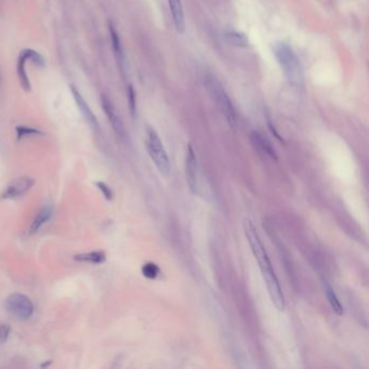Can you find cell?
I'll return each mask as SVG.
<instances>
[{"label":"cell","mask_w":369,"mask_h":369,"mask_svg":"<svg viewBox=\"0 0 369 369\" xmlns=\"http://www.w3.org/2000/svg\"><path fill=\"white\" fill-rule=\"evenodd\" d=\"M160 270L158 265H156L155 263L153 262H147L145 264L142 266V274L149 279H155L158 275H159Z\"/></svg>","instance_id":"18"},{"label":"cell","mask_w":369,"mask_h":369,"mask_svg":"<svg viewBox=\"0 0 369 369\" xmlns=\"http://www.w3.org/2000/svg\"><path fill=\"white\" fill-rule=\"evenodd\" d=\"M244 232L246 235L247 241L251 248L252 254L255 256L258 264L262 273V276L264 278L268 294L272 300V303L275 305V308L283 312L285 310V297L282 290L281 285H279L278 278L275 272L273 270L272 263L270 258L267 256V252L263 246L259 235L257 233L255 225L252 224L250 220L246 219L244 221Z\"/></svg>","instance_id":"1"},{"label":"cell","mask_w":369,"mask_h":369,"mask_svg":"<svg viewBox=\"0 0 369 369\" xmlns=\"http://www.w3.org/2000/svg\"><path fill=\"white\" fill-rule=\"evenodd\" d=\"M128 100H129V108L132 117H134L136 114V100H135V92L132 86L128 87Z\"/></svg>","instance_id":"21"},{"label":"cell","mask_w":369,"mask_h":369,"mask_svg":"<svg viewBox=\"0 0 369 369\" xmlns=\"http://www.w3.org/2000/svg\"><path fill=\"white\" fill-rule=\"evenodd\" d=\"M52 214H53V209L50 206H46L40 211L37 213L35 217L33 223L30 225L29 229V233L30 234H35L38 232L43 226L48 222V221L52 218Z\"/></svg>","instance_id":"13"},{"label":"cell","mask_w":369,"mask_h":369,"mask_svg":"<svg viewBox=\"0 0 369 369\" xmlns=\"http://www.w3.org/2000/svg\"><path fill=\"white\" fill-rule=\"evenodd\" d=\"M27 57H26V54L24 53V51L21 52V54L19 56L18 60V75L20 78L21 85L24 88V90L28 91L30 89V83H29V79L27 76V73H26V62H27Z\"/></svg>","instance_id":"17"},{"label":"cell","mask_w":369,"mask_h":369,"mask_svg":"<svg viewBox=\"0 0 369 369\" xmlns=\"http://www.w3.org/2000/svg\"><path fill=\"white\" fill-rule=\"evenodd\" d=\"M17 134H18V139H23L25 136H30V135H37V134H43V132L37 129L30 128V127H21L17 128Z\"/></svg>","instance_id":"20"},{"label":"cell","mask_w":369,"mask_h":369,"mask_svg":"<svg viewBox=\"0 0 369 369\" xmlns=\"http://www.w3.org/2000/svg\"><path fill=\"white\" fill-rule=\"evenodd\" d=\"M35 180L30 177H20L15 179L2 192V198H17L27 193L33 187Z\"/></svg>","instance_id":"8"},{"label":"cell","mask_w":369,"mask_h":369,"mask_svg":"<svg viewBox=\"0 0 369 369\" xmlns=\"http://www.w3.org/2000/svg\"><path fill=\"white\" fill-rule=\"evenodd\" d=\"M23 51H24V53L26 54V57H27V60L33 62L34 64L38 65V66H44L45 65L44 57L41 56L38 53V52H36V51L31 50V49H25Z\"/></svg>","instance_id":"19"},{"label":"cell","mask_w":369,"mask_h":369,"mask_svg":"<svg viewBox=\"0 0 369 369\" xmlns=\"http://www.w3.org/2000/svg\"><path fill=\"white\" fill-rule=\"evenodd\" d=\"M96 185L98 186V188L100 189V191L102 192L103 196H104L105 198H106L107 200H112V199H113V196H114L113 191H112V188H110V187L107 185V184H105L104 182H97V183H96Z\"/></svg>","instance_id":"22"},{"label":"cell","mask_w":369,"mask_h":369,"mask_svg":"<svg viewBox=\"0 0 369 369\" xmlns=\"http://www.w3.org/2000/svg\"><path fill=\"white\" fill-rule=\"evenodd\" d=\"M273 51L289 85L297 90H301L304 86V76L301 62L296 52L286 43H276Z\"/></svg>","instance_id":"2"},{"label":"cell","mask_w":369,"mask_h":369,"mask_svg":"<svg viewBox=\"0 0 369 369\" xmlns=\"http://www.w3.org/2000/svg\"><path fill=\"white\" fill-rule=\"evenodd\" d=\"M6 309L10 315L20 320H26L34 314V303L23 293L10 294L6 300Z\"/></svg>","instance_id":"5"},{"label":"cell","mask_w":369,"mask_h":369,"mask_svg":"<svg viewBox=\"0 0 369 369\" xmlns=\"http://www.w3.org/2000/svg\"><path fill=\"white\" fill-rule=\"evenodd\" d=\"M226 43L235 48H248L250 41L244 33L237 30H229L225 33Z\"/></svg>","instance_id":"14"},{"label":"cell","mask_w":369,"mask_h":369,"mask_svg":"<svg viewBox=\"0 0 369 369\" xmlns=\"http://www.w3.org/2000/svg\"><path fill=\"white\" fill-rule=\"evenodd\" d=\"M267 125H268V128H270V130L272 131V133L274 134V136H275V138H276V139H277L278 141L284 142V139L282 138L281 134H279V133L277 132V131H276V129L273 127V125H272V121L270 120V118H267Z\"/></svg>","instance_id":"24"},{"label":"cell","mask_w":369,"mask_h":369,"mask_svg":"<svg viewBox=\"0 0 369 369\" xmlns=\"http://www.w3.org/2000/svg\"><path fill=\"white\" fill-rule=\"evenodd\" d=\"M76 261L93 263V264H102L106 261V255L103 251H90L85 254H79L74 257Z\"/></svg>","instance_id":"15"},{"label":"cell","mask_w":369,"mask_h":369,"mask_svg":"<svg viewBox=\"0 0 369 369\" xmlns=\"http://www.w3.org/2000/svg\"><path fill=\"white\" fill-rule=\"evenodd\" d=\"M185 170H186V181L188 187L194 195L200 194L199 187V168L197 162V157L193 150L192 145H188L185 157Z\"/></svg>","instance_id":"7"},{"label":"cell","mask_w":369,"mask_h":369,"mask_svg":"<svg viewBox=\"0 0 369 369\" xmlns=\"http://www.w3.org/2000/svg\"><path fill=\"white\" fill-rule=\"evenodd\" d=\"M146 150L152 158L153 162L155 163L158 171L163 177H168L170 173V161L168 158L167 152L163 147L162 142L158 136L156 131L151 128H146Z\"/></svg>","instance_id":"4"},{"label":"cell","mask_w":369,"mask_h":369,"mask_svg":"<svg viewBox=\"0 0 369 369\" xmlns=\"http://www.w3.org/2000/svg\"><path fill=\"white\" fill-rule=\"evenodd\" d=\"M169 9L172 15V21L175 24L176 30L179 34H183L185 31V15H184V9L182 0H168Z\"/></svg>","instance_id":"10"},{"label":"cell","mask_w":369,"mask_h":369,"mask_svg":"<svg viewBox=\"0 0 369 369\" xmlns=\"http://www.w3.org/2000/svg\"><path fill=\"white\" fill-rule=\"evenodd\" d=\"M101 104H102V108L104 110L105 115L109 121L110 126H112L113 130L115 131V133L117 134L118 138L123 141H126L128 139V134H127V130H126L125 125L121 120L120 116L118 115L117 110H116L113 102L110 101L109 98L105 94H102L101 96Z\"/></svg>","instance_id":"6"},{"label":"cell","mask_w":369,"mask_h":369,"mask_svg":"<svg viewBox=\"0 0 369 369\" xmlns=\"http://www.w3.org/2000/svg\"><path fill=\"white\" fill-rule=\"evenodd\" d=\"M205 85H206L209 93L211 94L214 101L217 102L221 112L224 115V117L228 120V123L232 127L236 125L237 115L233 103H232L229 94L225 92L222 85L219 82L218 79H215L212 75L206 76L205 79Z\"/></svg>","instance_id":"3"},{"label":"cell","mask_w":369,"mask_h":369,"mask_svg":"<svg viewBox=\"0 0 369 369\" xmlns=\"http://www.w3.org/2000/svg\"><path fill=\"white\" fill-rule=\"evenodd\" d=\"M250 139H251L252 144H254V146L261 153V154L266 155L267 157L272 158L273 160L278 159L276 152L273 149L272 144L261 133L257 132V131H252L250 134Z\"/></svg>","instance_id":"11"},{"label":"cell","mask_w":369,"mask_h":369,"mask_svg":"<svg viewBox=\"0 0 369 369\" xmlns=\"http://www.w3.org/2000/svg\"><path fill=\"white\" fill-rule=\"evenodd\" d=\"M70 88H71V91H72V94L74 97V100H75V102H76L77 107H78L79 110H80V113L82 114L83 118H85V120L87 121V124L90 126V128L94 131V132L99 133L100 131H101V128H100L99 121L96 117V115L93 114L90 106H89V105L87 104V102L85 101V99L82 98L80 92H79L74 86H71Z\"/></svg>","instance_id":"9"},{"label":"cell","mask_w":369,"mask_h":369,"mask_svg":"<svg viewBox=\"0 0 369 369\" xmlns=\"http://www.w3.org/2000/svg\"><path fill=\"white\" fill-rule=\"evenodd\" d=\"M109 35H110V41H112V48L114 51L116 61H117L121 70H124V64H125L124 48H123V45H121L120 37L113 24H109Z\"/></svg>","instance_id":"12"},{"label":"cell","mask_w":369,"mask_h":369,"mask_svg":"<svg viewBox=\"0 0 369 369\" xmlns=\"http://www.w3.org/2000/svg\"><path fill=\"white\" fill-rule=\"evenodd\" d=\"M323 285H324L325 296H326L327 300H328L331 309H333V311L337 315H342V314H343V308H342V305L339 301L338 297H337V294L335 293L334 289L331 288L330 285L327 282H324Z\"/></svg>","instance_id":"16"},{"label":"cell","mask_w":369,"mask_h":369,"mask_svg":"<svg viewBox=\"0 0 369 369\" xmlns=\"http://www.w3.org/2000/svg\"><path fill=\"white\" fill-rule=\"evenodd\" d=\"M10 333L11 328L8 324H0V343H4L9 339Z\"/></svg>","instance_id":"23"}]
</instances>
